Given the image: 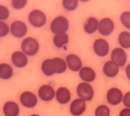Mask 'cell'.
Masks as SVG:
<instances>
[{
  "label": "cell",
  "mask_w": 130,
  "mask_h": 116,
  "mask_svg": "<svg viewBox=\"0 0 130 116\" xmlns=\"http://www.w3.org/2000/svg\"><path fill=\"white\" fill-rule=\"evenodd\" d=\"M3 111L6 116H18L19 113V108L15 102H7L4 105Z\"/></svg>",
  "instance_id": "16"
},
{
  "label": "cell",
  "mask_w": 130,
  "mask_h": 116,
  "mask_svg": "<svg viewBox=\"0 0 130 116\" xmlns=\"http://www.w3.org/2000/svg\"><path fill=\"white\" fill-rule=\"evenodd\" d=\"M123 98L121 91L116 87H112L108 91L107 99L109 103L112 105L116 106L121 102Z\"/></svg>",
  "instance_id": "9"
},
{
  "label": "cell",
  "mask_w": 130,
  "mask_h": 116,
  "mask_svg": "<svg viewBox=\"0 0 130 116\" xmlns=\"http://www.w3.org/2000/svg\"><path fill=\"white\" fill-rule=\"evenodd\" d=\"M77 92L78 96L86 101L91 100L94 95V91L92 86L86 82L80 83L77 86Z\"/></svg>",
  "instance_id": "2"
},
{
  "label": "cell",
  "mask_w": 130,
  "mask_h": 116,
  "mask_svg": "<svg viewBox=\"0 0 130 116\" xmlns=\"http://www.w3.org/2000/svg\"><path fill=\"white\" fill-rule=\"evenodd\" d=\"M0 36H4L7 35L9 32V27L7 24L1 22H0Z\"/></svg>",
  "instance_id": "29"
},
{
  "label": "cell",
  "mask_w": 130,
  "mask_h": 116,
  "mask_svg": "<svg viewBox=\"0 0 130 116\" xmlns=\"http://www.w3.org/2000/svg\"><path fill=\"white\" fill-rule=\"evenodd\" d=\"M119 42L121 46L124 48H130V33L127 31H123L120 34Z\"/></svg>",
  "instance_id": "22"
},
{
  "label": "cell",
  "mask_w": 130,
  "mask_h": 116,
  "mask_svg": "<svg viewBox=\"0 0 130 116\" xmlns=\"http://www.w3.org/2000/svg\"><path fill=\"white\" fill-rule=\"evenodd\" d=\"M103 71L106 76L110 78H113L118 73L119 66L112 61H108L105 64Z\"/></svg>",
  "instance_id": "14"
},
{
  "label": "cell",
  "mask_w": 130,
  "mask_h": 116,
  "mask_svg": "<svg viewBox=\"0 0 130 116\" xmlns=\"http://www.w3.org/2000/svg\"><path fill=\"white\" fill-rule=\"evenodd\" d=\"M69 27V22L67 19L64 17H59L53 21L51 28L52 31L57 35L65 33Z\"/></svg>",
  "instance_id": "1"
},
{
  "label": "cell",
  "mask_w": 130,
  "mask_h": 116,
  "mask_svg": "<svg viewBox=\"0 0 130 116\" xmlns=\"http://www.w3.org/2000/svg\"><path fill=\"white\" fill-rule=\"evenodd\" d=\"M54 43L58 48H61L64 45L67 44L69 42V36L66 33L57 34L54 37Z\"/></svg>",
  "instance_id": "23"
},
{
  "label": "cell",
  "mask_w": 130,
  "mask_h": 116,
  "mask_svg": "<svg viewBox=\"0 0 130 116\" xmlns=\"http://www.w3.org/2000/svg\"><path fill=\"white\" fill-rule=\"evenodd\" d=\"M1 14H0V19L1 20H5L9 17V12L7 8L3 6H0Z\"/></svg>",
  "instance_id": "30"
},
{
  "label": "cell",
  "mask_w": 130,
  "mask_h": 116,
  "mask_svg": "<svg viewBox=\"0 0 130 116\" xmlns=\"http://www.w3.org/2000/svg\"><path fill=\"white\" fill-rule=\"evenodd\" d=\"M11 32L15 37H21L26 34L27 28L23 22L17 21L13 22L11 26Z\"/></svg>",
  "instance_id": "12"
},
{
  "label": "cell",
  "mask_w": 130,
  "mask_h": 116,
  "mask_svg": "<svg viewBox=\"0 0 130 116\" xmlns=\"http://www.w3.org/2000/svg\"><path fill=\"white\" fill-rule=\"evenodd\" d=\"M63 5L66 9L73 11L76 8L78 5V1L76 0H64L63 2Z\"/></svg>",
  "instance_id": "26"
},
{
  "label": "cell",
  "mask_w": 130,
  "mask_h": 116,
  "mask_svg": "<svg viewBox=\"0 0 130 116\" xmlns=\"http://www.w3.org/2000/svg\"><path fill=\"white\" fill-rule=\"evenodd\" d=\"M114 28L113 22L109 18L102 19L99 24V31L104 36H107L110 34L113 31Z\"/></svg>",
  "instance_id": "10"
},
{
  "label": "cell",
  "mask_w": 130,
  "mask_h": 116,
  "mask_svg": "<svg viewBox=\"0 0 130 116\" xmlns=\"http://www.w3.org/2000/svg\"><path fill=\"white\" fill-rule=\"evenodd\" d=\"M123 102L125 106L130 108V92L127 93L124 96Z\"/></svg>",
  "instance_id": "31"
},
{
  "label": "cell",
  "mask_w": 130,
  "mask_h": 116,
  "mask_svg": "<svg viewBox=\"0 0 130 116\" xmlns=\"http://www.w3.org/2000/svg\"><path fill=\"white\" fill-rule=\"evenodd\" d=\"M56 97L58 102L61 104H66L71 99V92L66 87H60L56 92Z\"/></svg>",
  "instance_id": "13"
},
{
  "label": "cell",
  "mask_w": 130,
  "mask_h": 116,
  "mask_svg": "<svg viewBox=\"0 0 130 116\" xmlns=\"http://www.w3.org/2000/svg\"><path fill=\"white\" fill-rule=\"evenodd\" d=\"M42 69L46 75L51 76L56 73L57 65L54 59L45 60L42 65Z\"/></svg>",
  "instance_id": "17"
},
{
  "label": "cell",
  "mask_w": 130,
  "mask_h": 116,
  "mask_svg": "<svg viewBox=\"0 0 130 116\" xmlns=\"http://www.w3.org/2000/svg\"><path fill=\"white\" fill-rule=\"evenodd\" d=\"M30 116H40L39 115H37V114H33L31 115H30Z\"/></svg>",
  "instance_id": "34"
},
{
  "label": "cell",
  "mask_w": 130,
  "mask_h": 116,
  "mask_svg": "<svg viewBox=\"0 0 130 116\" xmlns=\"http://www.w3.org/2000/svg\"><path fill=\"white\" fill-rule=\"evenodd\" d=\"M13 74V70L8 64L3 63L0 65V77L2 79L7 80L11 78Z\"/></svg>",
  "instance_id": "21"
},
{
  "label": "cell",
  "mask_w": 130,
  "mask_h": 116,
  "mask_svg": "<svg viewBox=\"0 0 130 116\" xmlns=\"http://www.w3.org/2000/svg\"><path fill=\"white\" fill-rule=\"evenodd\" d=\"M95 114V116H109L110 110L107 106L101 105L96 108Z\"/></svg>",
  "instance_id": "25"
},
{
  "label": "cell",
  "mask_w": 130,
  "mask_h": 116,
  "mask_svg": "<svg viewBox=\"0 0 130 116\" xmlns=\"http://www.w3.org/2000/svg\"><path fill=\"white\" fill-rule=\"evenodd\" d=\"M120 19L123 25L126 28L130 29V12H124L121 15Z\"/></svg>",
  "instance_id": "27"
},
{
  "label": "cell",
  "mask_w": 130,
  "mask_h": 116,
  "mask_svg": "<svg viewBox=\"0 0 130 116\" xmlns=\"http://www.w3.org/2000/svg\"><path fill=\"white\" fill-rule=\"evenodd\" d=\"M111 58L119 67H123L127 61L126 54L122 49L117 48L112 52Z\"/></svg>",
  "instance_id": "6"
},
{
  "label": "cell",
  "mask_w": 130,
  "mask_h": 116,
  "mask_svg": "<svg viewBox=\"0 0 130 116\" xmlns=\"http://www.w3.org/2000/svg\"><path fill=\"white\" fill-rule=\"evenodd\" d=\"M94 52L99 56L107 55L109 51V46L107 42L102 38L96 40L93 45Z\"/></svg>",
  "instance_id": "7"
},
{
  "label": "cell",
  "mask_w": 130,
  "mask_h": 116,
  "mask_svg": "<svg viewBox=\"0 0 130 116\" xmlns=\"http://www.w3.org/2000/svg\"><path fill=\"white\" fill-rule=\"evenodd\" d=\"M126 73L128 79L130 80V64L126 68Z\"/></svg>",
  "instance_id": "33"
},
{
  "label": "cell",
  "mask_w": 130,
  "mask_h": 116,
  "mask_svg": "<svg viewBox=\"0 0 130 116\" xmlns=\"http://www.w3.org/2000/svg\"><path fill=\"white\" fill-rule=\"evenodd\" d=\"M38 94L41 99L45 101H49L54 97L55 91L51 86L44 85L41 86L38 90Z\"/></svg>",
  "instance_id": "11"
},
{
  "label": "cell",
  "mask_w": 130,
  "mask_h": 116,
  "mask_svg": "<svg viewBox=\"0 0 130 116\" xmlns=\"http://www.w3.org/2000/svg\"><path fill=\"white\" fill-rule=\"evenodd\" d=\"M27 1L25 0H13L12 1V5L13 7L16 9H19L24 7Z\"/></svg>",
  "instance_id": "28"
},
{
  "label": "cell",
  "mask_w": 130,
  "mask_h": 116,
  "mask_svg": "<svg viewBox=\"0 0 130 116\" xmlns=\"http://www.w3.org/2000/svg\"><path fill=\"white\" fill-rule=\"evenodd\" d=\"M57 65V71L56 73L61 74L64 73L67 69V66L66 62L62 59L60 58L54 59Z\"/></svg>",
  "instance_id": "24"
},
{
  "label": "cell",
  "mask_w": 130,
  "mask_h": 116,
  "mask_svg": "<svg viewBox=\"0 0 130 116\" xmlns=\"http://www.w3.org/2000/svg\"><path fill=\"white\" fill-rule=\"evenodd\" d=\"M29 22L34 27H40L43 26L46 22V18L44 14L41 11L35 10L29 15Z\"/></svg>",
  "instance_id": "4"
},
{
  "label": "cell",
  "mask_w": 130,
  "mask_h": 116,
  "mask_svg": "<svg viewBox=\"0 0 130 116\" xmlns=\"http://www.w3.org/2000/svg\"><path fill=\"white\" fill-rule=\"evenodd\" d=\"M20 101L25 107L31 108L37 104L38 99L36 96L30 92L25 91L20 95Z\"/></svg>",
  "instance_id": "5"
},
{
  "label": "cell",
  "mask_w": 130,
  "mask_h": 116,
  "mask_svg": "<svg viewBox=\"0 0 130 116\" xmlns=\"http://www.w3.org/2000/svg\"><path fill=\"white\" fill-rule=\"evenodd\" d=\"M119 116H130V109H123L120 112Z\"/></svg>",
  "instance_id": "32"
},
{
  "label": "cell",
  "mask_w": 130,
  "mask_h": 116,
  "mask_svg": "<svg viewBox=\"0 0 130 116\" xmlns=\"http://www.w3.org/2000/svg\"><path fill=\"white\" fill-rule=\"evenodd\" d=\"M69 69L74 72H78L81 69L82 63L81 59L77 55L74 54L69 55L66 58Z\"/></svg>",
  "instance_id": "15"
},
{
  "label": "cell",
  "mask_w": 130,
  "mask_h": 116,
  "mask_svg": "<svg viewBox=\"0 0 130 116\" xmlns=\"http://www.w3.org/2000/svg\"><path fill=\"white\" fill-rule=\"evenodd\" d=\"M85 101L81 99H77L73 101L70 106L71 114L75 116H79L84 112L86 109Z\"/></svg>",
  "instance_id": "8"
},
{
  "label": "cell",
  "mask_w": 130,
  "mask_h": 116,
  "mask_svg": "<svg viewBox=\"0 0 130 116\" xmlns=\"http://www.w3.org/2000/svg\"><path fill=\"white\" fill-rule=\"evenodd\" d=\"M79 76L83 81L91 82L95 79L96 75L94 70L88 67L82 68L79 72Z\"/></svg>",
  "instance_id": "18"
},
{
  "label": "cell",
  "mask_w": 130,
  "mask_h": 116,
  "mask_svg": "<svg viewBox=\"0 0 130 116\" xmlns=\"http://www.w3.org/2000/svg\"><path fill=\"white\" fill-rule=\"evenodd\" d=\"M21 48L26 55L33 56L38 51L39 46L35 39L31 37H28L23 40L21 44Z\"/></svg>",
  "instance_id": "3"
},
{
  "label": "cell",
  "mask_w": 130,
  "mask_h": 116,
  "mask_svg": "<svg viewBox=\"0 0 130 116\" xmlns=\"http://www.w3.org/2000/svg\"><path fill=\"white\" fill-rule=\"evenodd\" d=\"M98 21L96 18L91 17L86 20L84 23V30L88 34L94 33L98 28Z\"/></svg>",
  "instance_id": "20"
},
{
  "label": "cell",
  "mask_w": 130,
  "mask_h": 116,
  "mask_svg": "<svg viewBox=\"0 0 130 116\" xmlns=\"http://www.w3.org/2000/svg\"><path fill=\"white\" fill-rule=\"evenodd\" d=\"M12 60L16 67L21 68L25 67L27 62V59L25 55L20 52H16L12 56Z\"/></svg>",
  "instance_id": "19"
}]
</instances>
